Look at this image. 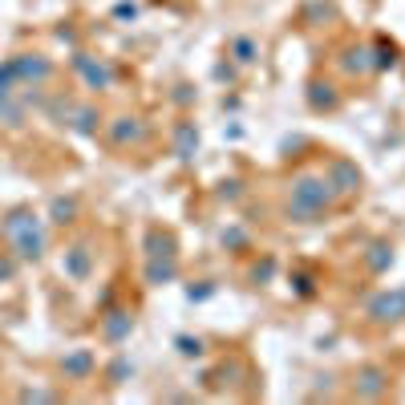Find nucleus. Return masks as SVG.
<instances>
[{
  "label": "nucleus",
  "mask_w": 405,
  "mask_h": 405,
  "mask_svg": "<svg viewBox=\"0 0 405 405\" xmlns=\"http://www.w3.org/2000/svg\"><path fill=\"white\" fill-rule=\"evenodd\" d=\"M333 195H336V191H333V182H328V179H300L292 187V207H288V211L312 219V215H321V211L333 203Z\"/></svg>",
  "instance_id": "f257e3e1"
},
{
  "label": "nucleus",
  "mask_w": 405,
  "mask_h": 405,
  "mask_svg": "<svg viewBox=\"0 0 405 405\" xmlns=\"http://www.w3.org/2000/svg\"><path fill=\"white\" fill-rule=\"evenodd\" d=\"M9 235H13V243H16V252L25 255V260H37L41 255V248H45V239H41V231H37V223H33V215H13L9 219Z\"/></svg>",
  "instance_id": "f03ea898"
},
{
  "label": "nucleus",
  "mask_w": 405,
  "mask_h": 405,
  "mask_svg": "<svg viewBox=\"0 0 405 405\" xmlns=\"http://www.w3.org/2000/svg\"><path fill=\"white\" fill-rule=\"evenodd\" d=\"M369 316L377 324H397L405 316V288L393 296H381V300H373V308H369Z\"/></svg>",
  "instance_id": "7ed1b4c3"
},
{
  "label": "nucleus",
  "mask_w": 405,
  "mask_h": 405,
  "mask_svg": "<svg viewBox=\"0 0 405 405\" xmlns=\"http://www.w3.org/2000/svg\"><path fill=\"white\" fill-rule=\"evenodd\" d=\"M365 385H361V393L365 397H377L381 389H385V373H381V369H369V373H365Z\"/></svg>",
  "instance_id": "20e7f679"
},
{
  "label": "nucleus",
  "mask_w": 405,
  "mask_h": 405,
  "mask_svg": "<svg viewBox=\"0 0 405 405\" xmlns=\"http://www.w3.org/2000/svg\"><path fill=\"white\" fill-rule=\"evenodd\" d=\"M336 179H340V182H345V187H340V191H353V187H357V182H361V174H357V170H353V167H345V162H336Z\"/></svg>",
  "instance_id": "39448f33"
},
{
  "label": "nucleus",
  "mask_w": 405,
  "mask_h": 405,
  "mask_svg": "<svg viewBox=\"0 0 405 405\" xmlns=\"http://www.w3.org/2000/svg\"><path fill=\"white\" fill-rule=\"evenodd\" d=\"M85 369H89V353H77L70 361V373H85Z\"/></svg>",
  "instance_id": "423d86ee"
},
{
  "label": "nucleus",
  "mask_w": 405,
  "mask_h": 405,
  "mask_svg": "<svg viewBox=\"0 0 405 405\" xmlns=\"http://www.w3.org/2000/svg\"><path fill=\"white\" fill-rule=\"evenodd\" d=\"M113 138H118V142H130V138H138V126H118V130H113Z\"/></svg>",
  "instance_id": "0eeeda50"
}]
</instances>
